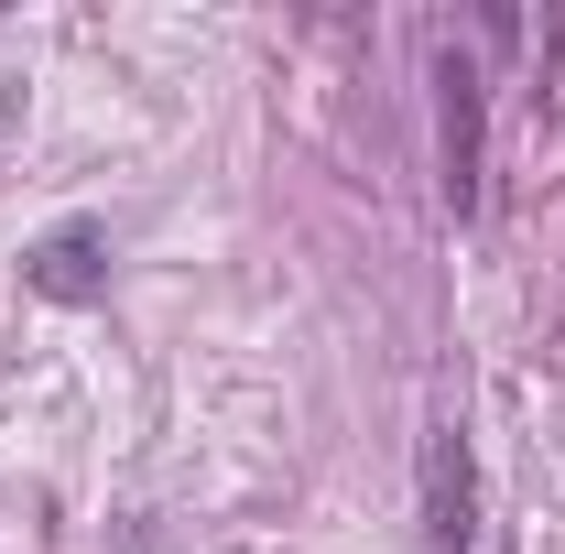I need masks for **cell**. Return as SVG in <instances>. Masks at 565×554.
Here are the masks:
<instances>
[{
  "label": "cell",
  "instance_id": "obj_1",
  "mask_svg": "<svg viewBox=\"0 0 565 554\" xmlns=\"http://www.w3.org/2000/svg\"><path fill=\"white\" fill-rule=\"evenodd\" d=\"M435 152H446V207L479 217V174H490V76L468 44H435Z\"/></svg>",
  "mask_w": 565,
  "mask_h": 554
},
{
  "label": "cell",
  "instance_id": "obj_2",
  "mask_svg": "<svg viewBox=\"0 0 565 554\" xmlns=\"http://www.w3.org/2000/svg\"><path fill=\"white\" fill-rule=\"evenodd\" d=\"M479 544V468H468V435H424V554H468Z\"/></svg>",
  "mask_w": 565,
  "mask_h": 554
},
{
  "label": "cell",
  "instance_id": "obj_3",
  "mask_svg": "<svg viewBox=\"0 0 565 554\" xmlns=\"http://www.w3.org/2000/svg\"><path fill=\"white\" fill-rule=\"evenodd\" d=\"M22 283H33L44 305H98V294H109V239H98L87 217H66V228H44V239L22 251Z\"/></svg>",
  "mask_w": 565,
  "mask_h": 554
}]
</instances>
